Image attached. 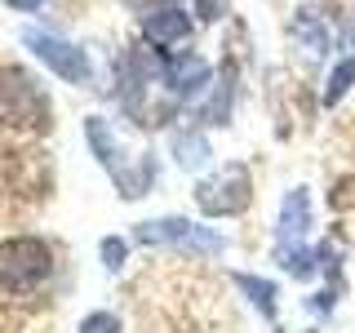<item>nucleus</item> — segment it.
<instances>
[{"instance_id":"1","label":"nucleus","mask_w":355,"mask_h":333,"mask_svg":"<svg viewBox=\"0 0 355 333\" xmlns=\"http://www.w3.org/2000/svg\"><path fill=\"white\" fill-rule=\"evenodd\" d=\"M133 240L147 249H182V253H200V258H218L227 249V236L214 227H200L191 218H147L133 227Z\"/></svg>"},{"instance_id":"2","label":"nucleus","mask_w":355,"mask_h":333,"mask_svg":"<svg viewBox=\"0 0 355 333\" xmlns=\"http://www.w3.org/2000/svg\"><path fill=\"white\" fill-rule=\"evenodd\" d=\"M53 271V253L49 244L36 236H14L0 240V289L5 293H27V289H40Z\"/></svg>"},{"instance_id":"3","label":"nucleus","mask_w":355,"mask_h":333,"mask_svg":"<svg viewBox=\"0 0 355 333\" xmlns=\"http://www.w3.org/2000/svg\"><path fill=\"white\" fill-rule=\"evenodd\" d=\"M0 120L14 129H40L49 120V103L36 76H27L22 67H5L0 71Z\"/></svg>"},{"instance_id":"4","label":"nucleus","mask_w":355,"mask_h":333,"mask_svg":"<svg viewBox=\"0 0 355 333\" xmlns=\"http://www.w3.org/2000/svg\"><path fill=\"white\" fill-rule=\"evenodd\" d=\"M253 200V178L244 164H222L214 178L196 182V205L205 218H236Z\"/></svg>"},{"instance_id":"5","label":"nucleus","mask_w":355,"mask_h":333,"mask_svg":"<svg viewBox=\"0 0 355 333\" xmlns=\"http://www.w3.org/2000/svg\"><path fill=\"white\" fill-rule=\"evenodd\" d=\"M22 44H27V49L36 53L44 67H53L62 80H71V85H85V80H89V58H85V49H76V44L49 36V31H22Z\"/></svg>"},{"instance_id":"6","label":"nucleus","mask_w":355,"mask_h":333,"mask_svg":"<svg viewBox=\"0 0 355 333\" xmlns=\"http://www.w3.org/2000/svg\"><path fill=\"white\" fill-rule=\"evenodd\" d=\"M288 40L302 49V58H306V62L329 58V49L338 44V31H333V22H329V9H320V5H302V9L293 14V22H288Z\"/></svg>"},{"instance_id":"7","label":"nucleus","mask_w":355,"mask_h":333,"mask_svg":"<svg viewBox=\"0 0 355 333\" xmlns=\"http://www.w3.org/2000/svg\"><path fill=\"white\" fill-rule=\"evenodd\" d=\"M142 36L155 49H178L191 40V14L182 5H155L142 14Z\"/></svg>"},{"instance_id":"8","label":"nucleus","mask_w":355,"mask_h":333,"mask_svg":"<svg viewBox=\"0 0 355 333\" xmlns=\"http://www.w3.org/2000/svg\"><path fill=\"white\" fill-rule=\"evenodd\" d=\"M214 85V67H209L200 53H178V58L164 67V89L182 103V98H196Z\"/></svg>"},{"instance_id":"9","label":"nucleus","mask_w":355,"mask_h":333,"mask_svg":"<svg viewBox=\"0 0 355 333\" xmlns=\"http://www.w3.org/2000/svg\"><path fill=\"white\" fill-rule=\"evenodd\" d=\"M311 236V191L293 187L280 200V218H275V244H306Z\"/></svg>"},{"instance_id":"10","label":"nucleus","mask_w":355,"mask_h":333,"mask_svg":"<svg viewBox=\"0 0 355 333\" xmlns=\"http://www.w3.org/2000/svg\"><path fill=\"white\" fill-rule=\"evenodd\" d=\"M85 133H89V147H94V155H98V164L116 178V187L129 178V164H125V147H120V138H116V129L107 125L103 116H89L85 120Z\"/></svg>"},{"instance_id":"11","label":"nucleus","mask_w":355,"mask_h":333,"mask_svg":"<svg viewBox=\"0 0 355 333\" xmlns=\"http://www.w3.org/2000/svg\"><path fill=\"white\" fill-rule=\"evenodd\" d=\"M169 151H173L178 169H205L209 155H214V147H209V138H205L200 129H173Z\"/></svg>"},{"instance_id":"12","label":"nucleus","mask_w":355,"mask_h":333,"mask_svg":"<svg viewBox=\"0 0 355 333\" xmlns=\"http://www.w3.org/2000/svg\"><path fill=\"white\" fill-rule=\"evenodd\" d=\"M231 280H236V289L249 298L253 307H258L262 320H275V311H280V302H275V298H280V289H275L271 280H262V275H249V271H236Z\"/></svg>"},{"instance_id":"13","label":"nucleus","mask_w":355,"mask_h":333,"mask_svg":"<svg viewBox=\"0 0 355 333\" xmlns=\"http://www.w3.org/2000/svg\"><path fill=\"white\" fill-rule=\"evenodd\" d=\"M275 262H280L293 280H311V275L324 266L320 249H311V244H275Z\"/></svg>"},{"instance_id":"14","label":"nucleus","mask_w":355,"mask_h":333,"mask_svg":"<svg viewBox=\"0 0 355 333\" xmlns=\"http://www.w3.org/2000/svg\"><path fill=\"white\" fill-rule=\"evenodd\" d=\"M355 89V53H347V58H338L329 67V80H324V107H338L342 98H347Z\"/></svg>"},{"instance_id":"15","label":"nucleus","mask_w":355,"mask_h":333,"mask_svg":"<svg viewBox=\"0 0 355 333\" xmlns=\"http://www.w3.org/2000/svg\"><path fill=\"white\" fill-rule=\"evenodd\" d=\"M231 94H236V85H231V67H227V76H222V89H218V98L205 107V116L214 120V125H227V116H231Z\"/></svg>"},{"instance_id":"16","label":"nucleus","mask_w":355,"mask_h":333,"mask_svg":"<svg viewBox=\"0 0 355 333\" xmlns=\"http://www.w3.org/2000/svg\"><path fill=\"white\" fill-rule=\"evenodd\" d=\"M80 333H125V329H120V320L111 311H94V316L80 320Z\"/></svg>"},{"instance_id":"17","label":"nucleus","mask_w":355,"mask_h":333,"mask_svg":"<svg viewBox=\"0 0 355 333\" xmlns=\"http://www.w3.org/2000/svg\"><path fill=\"white\" fill-rule=\"evenodd\" d=\"M98 253H103V266H107V271H120V266H125V240H120V236H107Z\"/></svg>"},{"instance_id":"18","label":"nucleus","mask_w":355,"mask_h":333,"mask_svg":"<svg viewBox=\"0 0 355 333\" xmlns=\"http://www.w3.org/2000/svg\"><path fill=\"white\" fill-rule=\"evenodd\" d=\"M14 9H40V0H9Z\"/></svg>"}]
</instances>
